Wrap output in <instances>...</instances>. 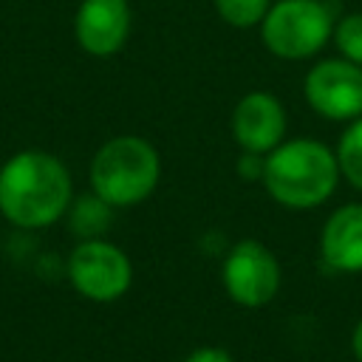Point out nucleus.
Listing matches in <instances>:
<instances>
[{
  "mask_svg": "<svg viewBox=\"0 0 362 362\" xmlns=\"http://www.w3.org/2000/svg\"><path fill=\"white\" fill-rule=\"evenodd\" d=\"M74 201L68 167L42 150H23L0 167V212L20 229L57 223Z\"/></svg>",
  "mask_w": 362,
  "mask_h": 362,
  "instance_id": "nucleus-1",
  "label": "nucleus"
},
{
  "mask_svg": "<svg viewBox=\"0 0 362 362\" xmlns=\"http://www.w3.org/2000/svg\"><path fill=\"white\" fill-rule=\"evenodd\" d=\"M339 161L334 147L320 139H283L263 161V189L286 209H317L339 187Z\"/></svg>",
  "mask_w": 362,
  "mask_h": 362,
  "instance_id": "nucleus-2",
  "label": "nucleus"
},
{
  "mask_svg": "<svg viewBox=\"0 0 362 362\" xmlns=\"http://www.w3.org/2000/svg\"><path fill=\"white\" fill-rule=\"evenodd\" d=\"M161 181V156L141 136H113L90 158V192L116 206L147 201Z\"/></svg>",
  "mask_w": 362,
  "mask_h": 362,
  "instance_id": "nucleus-3",
  "label": "nucleus"
},
{
  "mask_svg": "<svg viewBox=\"0 0 362 362\" xmlns=\"http://www.w3.org/2000/svg\"><path fill=\"white\" fill-rule=\"evenodd\" d=\"M334 6L328 0H274L260 20L263 48L283 62L314 59L334 34Z\"/></svg>",
  "mask_w": 362,
  "mask_h": 362,
  "instance_id": "nucleus-4",
  "label": "nucleus"
},
{
  "mask_svg": "<svg viewBox=\"0 0 362 362\" xmlns=\"http://www.w3.org/2000/svg\"><path fill=\"white\" fill-rule=\"evenodd\" d=\"M283 283L277 255L257 238H240L229 246L221 263V286L226 297L240 308L269 305Z\"/></svg>",
  "mask_w": 362,
  "mask_h": 362,
  "instance_id": "nucleus-5",
  "label": "nucleus"
},
{
  "mask_svg": "<svg viewBox=\"0 0 362 362\" xmlns=\"http://www.w3.org/2000/svg\"><path fill=\"white\" fill-rule=\"evenodd\" d=\"M68 280L90 303H113L133 286V263L105 238L79 240L68 255Z\"/></svg>",
  "mask_w": 362,
  "mask_h": 362,
  "instance_id": "nucleus-6",
  "label": "nucleus"
},
{
  "mask_svg": "<svg viewBox=\"0 0 362 362\" xmlns=\"http://www.w3.org/2000/svg\"><path fill=\"white\" fill-rule=\"evenodd\" d=\"M305 105L328 122H354L362 116V65L345 57L317 59L303 79Z\"/></svg>",
  "mask_w": 362,
  "mask_h": 362,
  "instance_id": "nucleus-7",
  "label": "nucleus"
},
{
  "mask_svg": "<svg viewBox=\"0 0 362 362\" xmlns=\"http://www.w3.org/2000/svg\"><path fill=\"white\" fill-rule=\"evenodd\" d=\"M286 107L280 96L269 90H249L243 93L232 107V139L246 153H272L286 139Z\"/></svg>",
  "mask_w": 362,
  "mask_h": 362,
  "instance_id": "nucleus-8",
  "label": "nucleus"
},
{
  "mask_svg": "<svg viewBox=\"0 0 362 362\" xmlns=\"http://www.w3.org/2000/svg\"><path fill=\"white\" fill-rule=\"evenodd\" d=\"M130 25V0H82L74 17V37L85 54L107 59L124 48Z\"/></svg>",
  "mask_w": 362,
  "mask_h": 362,
  "instance_id": "nucleus-9",
  "label": "nucleus"
},
{
  "mask_svg": "<svg viewBox=\"0 0 362 362\" xmlns=\"http://www.w3.org/2000/svg\"><path fill=\"white\" fill-rule=\"evenodd\" d=\"M320 257L331 272H362V201L337 206L320 229Z\"/></svg>",
  "mask_w": 362,
  "mask_h": 362,
  "instance_id": "nucleus-10",
  "label": "nucleus"
},
{
  "mask_svg": "<svg viewBox=\"0 0 362 362\" xmlns=\"http://www.w3.org/2000/svg\"><path fill=\"white\" fill-rule=\"evenodd\" d=\"M110 212H113V206L107 201H102L96 192H90V195H82L79 201H71L65 215L71 221V229L82 240H88V238L105 235V229L110 226Z\"/></svg>",
  "mask_w": 362,
  "mask_h": 362,
  "instance_id": "nucleus-11",
  "label": "nucleus"
},
{
  "mask_svg": "<svg viewBox=\"0 0 362 362\" xmlns=\"http://www.w3.org/2000/svg\"><path fill=\"white\" fill-rule=\"evenodd\" d=\"M334 153L339 161V175L356 192H362V116L342 127Z\"/></svg>",
  "mask_w": 362,
  "mask_h": 362,
  "instance_id": "nucleus-12",
  "label": "nucleus"
},
{
  "mask_svg": "<svg viewBox=\"0 0 362 362\" xmlns=\"http://www.w3.org/2000/svg\"><path fill=\"white\" fill-rule=\"evenodd\" d=\"M274 0H212L218 17L232 28H252L260 25L266 11Z\"/></svg>",
  "mask_w": 362,
  "mask_h": 362,
  "instance_id": "nucleus-13",
  "label": "nucleus"
},
{
  "mask_svg": "<svg viewBox=\"0 0 362 362\" xmlns=\"http://www.w3.org/2000/svg\"><path fill=\"white\" fill-rule=\"evenodd\" d=\"M331 42L337 45L339 57L362 65V11H348L337 17Z\"/></svg>",
  "mask_w": 362,
  "mask_h": 362,
  "instance_id": "nucleus-14",
  "label": "nucleus"
},
{
  "mask_svg": "<svg viewBox=\"0 0 362 362\" xmlns=\"http://www.w3.org/2000/svg\"><path fill=\"white\" fill-rule=\"evenodd\" d=\"M263 161H266V156L240 150V158H238V175H240L243 181H260V178H263Z\"/></svg>",
  "mask_w": 362,
  "mask_h": 362,
  "instance_id": "nucleus-15",
  "label": "nucleus"
},
{
  "mask_svg": "<svg viewBox=\"0 0 362 362\" xmlns=\"http://www.w3.org/2000/svg\"><path fill=\"white\" fill-rule=\"evenodd\" d=\"M181 362H235L223 345H198Z\"/></svg>",
  "mask_w": 362,
  "mask_h": 362,
  "instance_id": "nucleus-16",
  "label": "nucleus"
},
{
  "mask_svg": "<svg viewBox=\"0 0 362 362\" xmlns=\"http://www.w3.org/2000/svg\"><path fill=\"white\" fill-rule=\"evenodd\" d=\"M351 354L356 362H362V317L356 320V325L351 331Z\"/></svg>",
  "mask_w": 362,
  "mask_h": 362,
  "instance_id": "nucleus-17",
  "label": "nucleus"
}]
</instances>
